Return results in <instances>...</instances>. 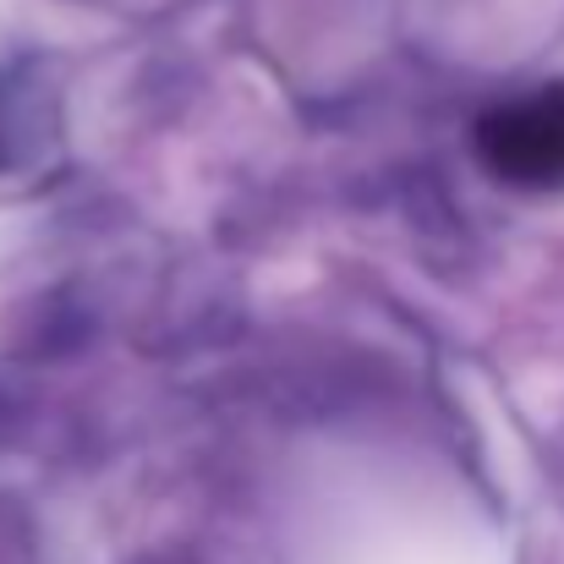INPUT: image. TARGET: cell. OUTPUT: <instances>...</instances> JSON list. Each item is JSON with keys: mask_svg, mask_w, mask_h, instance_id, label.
<instances>
[{"mask_svg": "<svg viewBox=\"0 0 564 564\" xmlns=\"http://www.w3.org/2000/svg\"><path fill=\"white\" fill-rule=\"evenodd\" d=\"M471 149L505 187L564 192V83L488 105L471 127Z\"/></svg>", "mask_w": 564, "mask_h": 564, "instance_id": "cell-1", "label": "cell"}]
</instances>
